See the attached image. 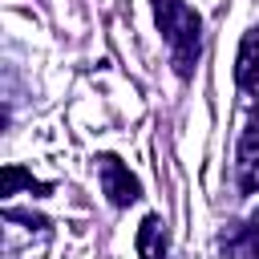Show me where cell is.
<instances>
[{"label":"cell","instance_id":"obj_1","mask_svg":"<svg viewBox=\"0 0 259 259\" xmlns=\"http://www.w3.org/2000/svg\"><path fill=\"white\" fill-rule=\"evenodd\" d=\"M154 20H158L162 40L170 45L174 73L190 77L194 61H198V49H202V16L186 0H154Z\"/></svg>","mask_w":259,"mask_h":259},{"label":"cell","instance_id":"obj_2","mask_svg":"<svg viewBox=\"0 0 259 259\" xmlns=\"http://www.w3.org/2000/svg\"><path fill=\"white\" fill-rule=\"evenodd\" d=\"M97 182H101V194L113 202V206H130L142 198V182L130 174V166L117 158V154H97Z\"/></svg>","mask_w":259,"mask_h":259},{"label":"cell","instance_id":"obj_3","mask_svg":"<svg viewBox=\"0 0 259 259\" xmlns=\"http://www.w3.org/2000/svg\"><path fill=\"white\" fill-rule=\"evenodd\" d=\"M239 190L255 194L259 190V121H251L239 138Z\"/></svg>","mask_w":259,"mask_h":259},{"label":"cell","instance_id":"obj_4","mask_svg":"<svg viewBox=\"0 0 259 259\" xmlns=\"http://www.w3.org/2000/svg\"><path fill=\"white\" fill-rule=\"evenodd\" d=\"M166 223L158 219V214H146L142 219V227H138V235H134V251H138V259H166Z\"/></svg>","mask_w":259,"mask_h":259},{"label":"cell","instance_id":"obj_5","mask_svg":"<svg viewBox=\"0 0 259 259\" xmlns=\"http://www.w3.org/2000/svg\"><path fill=\"white\" fill-rule=\"evenodd\" d=\"M235 81L251 93H259V28H251L239 45V57H235Z\"/></svg>","mask_w":259,"mask_h":259},{"label":"cell","instance_id":"obj_6","mask_svg":"<svg viewBox=\"0 0 259 259\" xmlns=\"http://www.w3.org/2000/svg\"><path fill=\"white\" fill-rule=\"evenodd\" d=\"M227 247L239 255V259H259V210L235 227V235L227 239Z\"/></svg>","mask_w":259,"mask_h":259},{"label":"cell","instance_id":"obj_7","mask_svg":"<svg viewBox=\"0 0 259 259\" xmlns=\"http://www.w3.org/2000/svg\"><path fill=\"white\" fill-rule=\"evenodd\" d=\"M16 186H28L32 194H49V190H53L49 182H36L28 170H20V166H4V178H0V194H16Z\"/></svg>","mask_w":259,"mask_h":259}]
</instances>
